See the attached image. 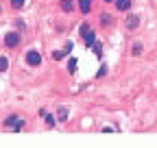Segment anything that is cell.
<instances>
[{
	"mask_svg": "<svg viewBox=\"0 0 157 148\" xmlns=\"http://www.w3.org/2000/svg\"><path fill=\"white\" fill-rule=\"evenodd\" d=\"M26 63L29 65H39V63H42V54H39L37 50H31V52H26Z\"/></svg>",
	"mask_w": 157,
	"mask_h": 148,
	"instance_id": "obj_1",
	"label": "cell"
},
{
	"mask_svg": "<svg viewBox=\"0 0 157 148\" xmlns=\"http://www.w3.org/2000/svg\"><path fill=\"white\" fill-rule=\"evenodd\" d=\"M17 44H20V35L17 33H7L5 35V46L7 48H15Z\"/></svg>",
	"mask_w": 157,
	"mask_h": 148,
	"instance_id": "obj_2",
	"label": "cell"
},
{
	"mask_svg": "<svg viewBox=\"0 0 157 148\" xmlns=\"http://www.w3.org/2000/svg\"><path fill=\"white\" fill-rule=\"evenodd\" d=\"M116 7L120 11H129L131 9V0H116Z\"/></svg>",
	"mask_w": 157,
	"mask_h": 148,
	"instance_id": "obj_3",
	"label": "cell"
},
{
	"mask_svg": "<svg viewBox=\"0 0 157 148\" xmlns=\"http://www.w3.org/2000/svg\"><path fill=\"white\" fill-rule=\"evenodd\" d=\"M137 24H140V17H137V15H129L127 17V26L129 28H137Z\"/></svg>",
	"mask_w": 157,
	"mask_h": 148,
	"instance_id": "obj_4",
	"label": "cell"
},
{
	"mask_svg": "<svg viewBox=\"0 0 157 148\" xmlns=\"http://www.w3.org/2000/svg\"><path fill=\"white\" fill-rule=\"evenodd\" d=\"M78 7H81L83 13H90L92 11V0H78Z\"/></svg>",
	"mask_w": 157,
	"mask_h": 148,
	"instance_id": "obj_5",
	"label": "cell"
},
{
	"mask_svg": "<svg viewBox=\"0 0 157 148\" xmlns=\"http://www.w3.org/2000/svg\"><path fill=\"white\" fill-rule=\"evenodd\" d=\"M83 39H85V44H87V46H92V44L96 42V33H94V31H87V33L83 35Z\"/></svg>",
	"mask_w": 157,
	"mask_h": 148,
	"instance_id": "obj_6",
	"label": "cell"
},
{
	"mask_svg": "<svg viewBox=\"0 0 157 148\" xmlns=\"http://www.w3.org/2000/svg\"><path fill=\"white\" fill-rule=\"evenodd\" d=\"M61 7H63V11H72L74 9V0H61Z\"/></svg>",
	"mask_w": 157,
	"mask_h": 148,
	"instance_id": "obj_7",
	"label": "cell"
},
{
	"mask_svg": "<svg viewBox=\"0 0 157 148\" xmlns=\"http://www.w3.org/2000/svg\"><path fill=\"white\" fill-rule=\"evenodd\" d=\"M42 116L46 118V124H48V126H55V118H52L50 113H46V111H42Z\"/></svg>",
	"mask_w": 157,
	"mask_h": 148,
	"instance_id": "obj_8",
	"label": "cell"
},
{
	"mask_svg": "<svg viewBox=\"0 0 157 148\" xmlns=\"http://www.w3.org/2000/svg\"><path fill=\"white\" fill-rule=\"evenodd\" d=\"M7 68H9V61H7V57H0V72H7Z\"/></svg>",
	"mask_w": 157,
	"mask_h": 148,
	"instance_id": "obj_9",
	"label": "cell"
},
{
	"mask_svg": "<svg viewBox=\"0 0 157 148\" xmlns=\"http://www.w3.org/2000/svg\"><path fill=\"white\" fill-rule=\"evenodd\" d=\"M57 116H59V120H68V109H63V107H61V109L57 111Z\"/></svg>",
	"mask_w": 157,
	"mask_h": 148,
	"instance_id": "obj_10",
	"label": "cell"
},
{
	"mask_svg": "<svg viewBox=\"0 0 157 148\" xmlns=\"http://www.w3.org/2000/svg\"><path fill=\"white\" fill-rule=\"evenodd\" d=\"M74 70H76V59H70V61H68V72L72 74Z\"/></svg>",
	"mask_w": 157,
	"mask_h": 148,
	"instance_id": "obj_11",
	"label": "cell"
},
{
	"mask_svg": "<svg viewBox=\"0 0 157 148\" xmlns=\"http://www.w3.org/2000/svg\"><path fill=\"white\" fill-rule=\"evenodd\" d=\"M92 48H94V52L98 54V57H101V52H103V46H101V44H96V42H94V44H92Z\"/></svg>",
	"mask_w": 157,
	"mask_h": 148,
	"instance_id": "obj_12",
	"label": "cell"
},
{
	"mask_svg": "<svg viewBox=\"0 0 157 148\" xmlns=\"http://www.w3.org/2000/svg\"><path fill=\"white\" fill-rule=\"evenodd\" d=\"M11 5H13L15 9H22V7H24V0H11Z\"/></svg>",
	"mask_w": 157,
	"mask_h": 148,
	"instance_id": "obj_13",
	"label": "cell"
},
{
	"mask_svg": "<svg viewBox=\"0 0 157 148\" xmlns=\"http://www.w3.org/2000/svg\"><path fill=\"white\" fill-rule=\"evenodd\" d=\"M15 122H17V118H15V116H9V118L5 120V124H7V126H11V124H15Z\"/></svg>",
	"mask_w": 157,
	"mask_h": 148,
	"instance_id": "obj_14",
	"label": "cell"
},
{
	"mask_svg": "<svg viewBox=\"0 0 157 148\" xmlns=\"http://www.w3.org/2000/svg\"><path fill=\"white\" fill-rule=\"evenodd\" d=\"M109 24H111V17L105 13V15H103V26H109Z\"/></svg>",
	"mask_w": 157,
	"mask_h": 148,
	"instance_id": "obj_15",
	"label": "cell"
},
{
	"mask_svg": "<svg viewBox=\"0 0 157 148\" xmlns=\"http://www.w3.org/2000/svg\"><path fill=\"white\" fill-rule=\"evenodd\" d=\"M87 31H90V26H87V22H83V24H81V37H83Z\"/></svg>",
	"mask_w": 157,
	"mask_h": 148,
	"instance_id": "obj_16",
	"label": "cell"
},
{
	"mask_svg": "<svg viewBox=\"0 0 157 148\" xmlns=\"http://www.w3.org/2000/svg\"><path fill=\"white\" fill-rule=\"evenodd\" d=\"M140 52H142V44H135L133 46V54H140Z\"/></svg>",
	"mask_w": 157,
	"mask_h": 148,
	"instance_id": "obj_17",
	"label": "cell"
},
{
	"mask_svg": "<svg viewBox=\"0 0 157 148\" xmlns=\"http://www.w3.org/2000/svg\"><path fill=\"white\" fill-rule=\"evenodd\" d=\"M105 74H107V68H105V65H103V68H101V70H98V76H105Z\"/></svg>",
	"mask_w": 157,
	"mask_h": 148,
	"instance_id": "obj_18",
	"label": "cell"
},
{
	"mask_svg": "<svg viewBox=\"0 0 157 148\" xmlns=\"http://www.w3.org/2000/svg\"><path fill=\"white\" fill-rule=\"evenodd\" d=\"M105 2H113V0H105Z\"/></svg>",
	"mask_w": 157,
	"mask_h": 148,
	"instance_id": "obj_19",
	"label": "cell"
},
{
	"mask_svg": "<svg viewBox=\"0 0 157 148\" xmlns=\"http://www.w3.org/2000/svg\"><path fill=\"white\" fill-rule=\"evenodd\" d=\"M0 11H2V9H0Z\"/></svg>",
	"mask_w": 157,
	"mask_h": 148,
	"instance_id": "obj_20",
	"label": "cell"
}]
</instances>
